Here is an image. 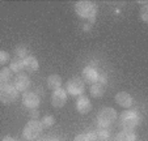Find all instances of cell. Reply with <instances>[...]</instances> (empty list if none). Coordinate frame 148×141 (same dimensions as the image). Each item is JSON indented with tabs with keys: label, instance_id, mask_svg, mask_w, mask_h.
I'll return each mask as SVG.
<instances>
[{
	"label": "cell",
	"instance_id": "cell-28",
	"mask_svg": "<svg viewBox=\"0 0 148 141\" xmlns=\"http://www.w3.org/2000/svg\"><path fill=\"white\" fill-rule=\"evenodd\" d=\"M84 30H90V24H87V25H84Z\"/></svg>",
	"mask_w": 148,
	"mask_h": 141
},
{
	"label": "cell",
	"instance_id": "cell-10",
	"mask_svg": "<svg viewBox=\"0 0 148 141\" xmlns=\"http://www.w3.org/2000/svg\"><path fill=\"white\" fill-rule=\"evenodd\" d=\"M81 80L87 84H96L98 80V72L97 69L92 65H87L81 71Z\"/></svg>",
	"mask_w": 148,
	"mask_h": 141
},
{
	"label": "cell",
	"instance_id": "cell-9",
	"mask_svg": "<svg viewBox=\"0 0 148 141\" xmlns=\"http://www.w3.org/2000/svg\"><path fill=\"white\" fill-rule=\"evenodd\" d=\"M39 103H41V99L34 91H25L23 94V105L25 107L30 108V110H36V108H38Z\"/></svg>",
	"mask_w": 148,
	"mask_h": 141
},
{
	"label": "cell",
	"instance_id": "cell-29",
	"mask_svg": "<svg viewBox=\"0 0 148 141\" xmlns=\"http://www.w3.org/2000/svg\"><path fill=\"white\" fill-rule=\"evenodd\" d=\"M47 141H59L58 138H51V140H47Z\"/></svg>",
	"mask_w": 148,
	"mask_h": 141
},
{
	"label": "cell",
	"instance_id": "cell-27",
	"mask_svg": "<svg viewBox=\"0 0 148 141\" xmlns=\"http://www.w3.org/2000/svg\"><path fill=\"white\" fill-rule=\"evenodd\" d=\"M1 141H17L16 138H13L12 136H5V137H3V140Z\"/></svg>",
	"mask_w": 148,
	"mask_h": 141
},
{
	"label": "cell",
	"instance_id": "cell-19",
	"mask_svg": "<svg viewBox=\"0 0 148 141\" xmlns=\"http://www.w3.org/2000/svg\"><path fill=\"white\" fill-rule=\"evenodd\" d=\"M13 54L16 58L18 59H25L26 56H28V48H26V46H24V44H18V46L14 47L13 50Z\"/></svg>",
	"mask_w": 148,
	"mask_h": 141
},
{
	"label": "cell",
	"instance_id": "cell-26",
	"mask_svg": "<svg viewBox=\"0 0 148 141\" xmlns=\"http://www.w3.org/2000/svg\"><path fill=\"white\" fill-rule=\"evenodd\" d=\"M30 116L33 118L32 120H38V116H39L38 111H37V110H32V111H30Z\"/></svg>",
	"mask_w": 148,
	"mask_h": 141
},
{
	"label": "cell",
	"instance_id": "cell-8",
	"mask_svg": "<svg viewBox=\"0 0 148 141\" xmlns=\"http://www.w3.org/2000/svg\"><path fill=\"white\" fill-rule=\"evenodd\" d=\"M13 86L17 89L18 93H25L28 91V89L30 88V78L25 73H18L16 75V77L13 78Z\"/></svg>",
	"mask_w": 148,
	"mask_h": 141
},
{
	"label": "cell",
	"instance_id": "cell-14",
	"mask_svg": "<svg viewBox=\"0 0 148 141\" xmlns=\"http://www.w3.org/2000/svg\"><path fill=\"white\" fill-rule=\"evenodd\" d=\"M23 61H24V69H26L28 72L33 73V72H37V71H38L39 63H38V59H37L34 55H28Z\"/></svg>",
	"mask_w": 148,
	"mask_h": 141
},
{
	"label": "cell",
	"instance_id": "cell-6",
	"mask_svg": "<svg viewBox=\"0 0 148 141\" xmlns=\"http://www.w3.org/2000/svg\"><path fill=\"white\" fill-rule=\"evenodd\" d=\"M66 91L67 94L72 95V97H79L83 95L84 90H85V82L81 80L80 77H71L70 80L66 82Z\"/></svg>",
	"mask_w": 148,
	"mask_h": 141
},
{
	"label": "cell",
	"instance_id": "cell-18",
	"mask_svg": "<svg viewBox=\"0 0 148 141\" xmlns=\"http://www.w3.org/2000/svg\"><path fill=\"white\" fill-rule=\"evenodd\" d=\"M89 91H90V95H92V97L101 98L103 95V93H105V89H103L102 85H100V84L96 82V84H92V85H90Z\"/></svg>",
	"mask_w": 148,
	"mask_h": 141
},
{
	"label": "cell",
	"instance_id": "cell-21",
	"mask_svg": "<svg viewBox=\"0 0 148 141\" xmlns=\"http://www.w3.org/2000/svg\"><path fill=\"white\" fill-rule=\"evenodd\" d=\"M41 124L43 128H51L55 124V118L53 115H45L41 119Z\"/></svg>",
	"mask_w": 148,
	"mask_h": 141
},
{
	"label": "cell",
	"instance_id": "cell-23",
	"mask_svg": "<svg viewBox=\"0 0 148 141\" xmlns=\"http://www.w3.org/2000/svg\"><path fill=\"white\" fill-rule=\"evenodd\" d=\"M9 61V54L4 50H0V65H4Z\"/></svg>",
	"mask_w": 148,
	"mask_h": 141
},
{
	"label": "cell",
	"instance_id": "cell-11",
	"mask_svg": "<svg viewBox=\"0 0 148 141\" xmlns=\"http://www.w3.org/2000/svg\"><path fill=\"white\" fill-rule=\"evenodd\" d=\"M76 110L79 114L81 115H85V114H89L92 110V102L88 97L85 95H79V98L76 99Z\"/></svg>",
	"mask_w": 148,
	"mask_h": 141
},
{
	"label": "cell",
	"instance_id": "cell-20",
	"mask_svg": "<svg viewBox=\"0 0 148 141\" xmlns=\"http://www.w3.org/2000/svg\"><path fill=\"white\" fill-rule=\"evenodd\" d=\"M0 80L3 84H11V80H12V71L8 68H3L0 71Z\"/></svg>",
	"mask_w": 148,
	"mask_h": 141
},
{
	"label": "cell",
	"instance_id": "cell-30",
	"mask_svg": "<svg viewBox=\"0 0 148 141\" xmlns=\"http://www.w3.org/2000/svg\"><path fill=\"white\" fill-rule=\"evenodd\" d=\"M1 85H4V84H3V82H1V80H0V86H1Z\"/></svg>",
	"mask_w": 148,
	"mask_h": 141
},
{
	"label": "cell",
	"instance_id": "cell-7",
	"mask_svg": "<svg viewBox=\"0 0 148 141\" xmlns=\"http://www.w3.org/2000/svg\"><path fill=\"white\" fill-rule=\"evenodd\" d=\"M67 103V91L64 89H55L51 93V105L55 108H60Z\"/></svg>",
	"mask_w": 148,
	"mask_h": 141
},
{
	"label": "cell",
	"instance_id": "cell-22",
	"mask_svg": "<svg viewBox=\"0 0 148 141\" xmlns=\"http://www.w3.org/2000/svg\"><path fill=\"white\" fill-rule=\"evenodd\" d=\"M140 20L143 22H145V24L148 22V5L147 4H144L142 7V9H140Z\"/></svg>",
	"mask_w": 148,
	"mask_h": 141
},
{
	"label": "cell",
	"instance_id": "cell-13",
	"mask_svg": "<svg viewBox=\"0 0 148 141\" xmlns=\"http://www.w3.org/2000/svg\"><path fill=\"white\" fill-rule=\"evenodd\" d=\"M115 102L123 108H130L134 103V99H132L131 94H129L127 91H119V93L115 94Z\"/></svg>",
	"mask_w": 148,
	"mask_h": 141
},
{
	"label": "cell",
	"instance_id": "cell-1",
	"mask_svg": "<svg viewBox=\"0 0 148 141\" xmlns=\"http://www.w3.org/2000/svg\"><path fill=\"white\" fill-rule=\"evenodd\" d=\"M97 11V5L93 4L92 1H88V0H80V1L75 3V13L81 18L89 20L90 24H93L96 21Z\"/></svg>",
	"mask_w": 148,
	"mask_h": 141
},
{
	"label": "cell",
	"instance_id": "cell-17",
	"mask_svg": "<svg viewBox=\"0 0 148 141\" xmlns=\"http://www.w3.org/2000/svg\"><path fill=\"white\" fill-rule=\"evenodd\" d=\"M47 86L53 90L62 88V77L59 75H50L47 77Z\"/></svg>",
	"mask_w": 148,
	"mask_h": 141
},
{
	"label": "cell",
	"instance_id": "cell-15",
	"mask_svg": "<svg viewBox=\"0 0 148 141\" xmlns=\"http://www.w3.org/2000/svg\"><path fill=\"white\" fill-rule=\"evenodd\" d=\"M115 141H136V135L132 129H123L117 135Z\"/></svg>",
	"mask_w": 148,
	"mask_h": 141
},
{
	"label": "cell",
	"instance_id": "cell-24",
	"mask_svg": "<svg viewBox=\"0 0 148 141\" xmlns=\"http://www.w3.org/2000/svg\"><path fill=\"white\" fill-rule=\"evenodd\" d=\"M108 82V76L105 75V73H98V80H97V84H100V85H105V84Z\"/></svg>",
	"mask_w": 148,
	"mask_h": 141
},
{
	"label": "cell",
	"instance_id": "cell-4",
	"mask_svg": "<svg viewBox=\"0 0 148 141\" xmlns=\"http://www.w3.org/2000/svg\"><path fill=\"white\" fill-rule=\"evenodd\" d=\"M43 127L39 120H29L23 129V137L28 141H34L41 136Z\"/></svg>",
	"mask_w": 148,
	"mask_h": 141
},
{
	"label": "cell",
	"instance_id": "cell-25",
	"mask_svg": "<svg viewBox=\"0 0 148 141\" xmlns=\"http://www.w3.org/2000/svg\"><path fill=\"white\" fill-rule=\"evenodd\" d=\"M73 141H89V138H88L87 133H80V135H77L73 138Z\"/></svg>",
	"mask_w": 148,
	"mask_h": 141
},
{
	"label": "cell",
	"instance_id": "cell-5",
	"mask_svg": "<svg viewBox=\"0 0 148 141\" xmlns=\"http://www.w3.org/2000/svg\"><path fill=\"white\" fill-rule=\"evenodd\" d=\"M18 91L13 86V84H4L0 86V102L3 105L14 103L18 98Z\"/></svg>",
	"mask_w": 148,
	"mask_h": 141
},
{
	"label": "cell",
	"instance_id": "cell-12",
	"mask_svg": "<svg viewBox=\"0 0 148 141\" xmlns=\"http://www.w3.org/2000/svg\"><path fill=\"white\" fill-rule=\"evenodd\" d=\"M89 141H108L110 137V131L108 128H98L97 131L87 133Z\"/></svg>",
	"mask_w": 148,
	"mask_h": 141
},
{
	"label": "cell",
	"instance_id": "cell-2",
	"mask_svg": "<svg viewBox=\"0 0 148 141\" xmlns=\"http://www.w3.org/2000/svg\"><path fill=\"white\" fill-rule=\"evenodd\" d=\"M142 123V116L138 111L125 110L119 116V124L123 129H134Z\"/></svg>",
	"mask_w": 148,
	"mask_h": 141
},
{
	"label": "cell",
	"instance_id": "cell-3",
	"mask_svg": "<svg viewBox=\"0 0 148 141\" xmlns=\"http://www.w3.org/2000/svg\"><path fill=\"white\" fill-rule=\"evenodd\" d=\"M117 120V111L113 107H103L98 111L97 118H96V123H97L98 128H109L113 125Z\"/></svg>",
	"mask_w": 148,
	"mask_h": 141
},
{
	"label": "cell",
	"instance_id": "cell-16",
	"mask_svg": "<svg viewBox=\"0 0 148 141\" xmlns=\"http://www.w3.org/2000/svg\"><path fill=\"white\" fill-rule=\"evenodd\" d=\"M9 69L12 71V73H16V75L23 73V71H24V61H23V59L13 58L11 60V63H9Z\"/></svg>",
	"mask_w": 148,
	"mask_h": 141
},
{
	"label": "cell",
	"instance_id": "cell-31",
	"mask_svg": "<svg viewBox=\"0 0 148 141\" xmlns=\"http://www.w3.org/2000/svg\"><path fill=\"white\" fill-rule=\"evenodd\" d=\"M108 141H109V140H108Z\"/></svg>",
	"mask_w": 148,
	"mask_h": 141
}]
</instances>
